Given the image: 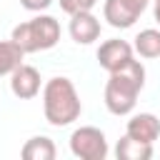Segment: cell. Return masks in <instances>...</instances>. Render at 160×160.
Here are the masks:
<instances>
[{
	"instance_id": "obj_1",
	"label": "cell",
	"mask_w": 160,
	"mask_h": 160,
	"mask_svg": "<svg viewBox=\"0 0 160 160\" xmlns=\"http://www.w3.org/2000/svg\"><path fill=\"white\" fill-rule=\"evenodd\" d=\"M105 82V108L112 115H130L135 110L138 95L145 88V68L140 60H130L125 68L108 72Z\"/></svg>"
},
{
	"instance_id": "obj_2",
	"label": "cell",
	"mask_w": 160,
	"mask_h": 160,
	"mask_svg": "<svg viewBox=\"0 0 160 160\" xmlns=\"http://www.w3.org/2000/svg\"><path fill=\"white\" fill-rule=\"evenodd\" d=\"M42 112L52 128L72 125L80 118L82 102H80V95H78L70 78L58 75L42 85Z\"/></svg>"
},
{
	"instance_id": "obj_3",
	"label": "cell",
	"mask_w": 160,
	"mask_h": 160,
	"mask_svg": "<svg viewBox=\"0 0 160 160\" xmlns=\"http://www.w3.org/2000/svg\"><path fill=\"white\" fill-rule=\"evenodd\" d=\"M10 40L28 55V52H40V50H50L58 45L60 40V22L52 15H35L20 25L12 28Z\"/></svg>"
},
{
	"instance_id": "obj_4",
	"label": "cell",
	"mask_w": 160,
	"mask_h": 160,
	"mask_svg": "<svg viewBox=\"0 0 160 160\" xmlns=\"http://www.w3.org/2000/svg\"><path fill=\"white\" fill-rule=\"evenodd\" d=\"M70 152L80 160H105L110 152L108 138L100 128H92V125L75 128L70 135Z\"/></svg>"
},
{
	"instance_id": "obj_5",
	"label": "cell",
	"mask_w": 160,
	"mask_h": 160,
	"mask_svg": "<svg viewBox=\"0 0 160 160\" xmlns=\"http://www.w3.org/2000/svg\"><path fill=\"white\" fill-rule=\"evenodd\" d=\"M150 0H105L102 5V18L108 20L110 28L128 30L135 25V20L145 12Z\"/></svg>"
},
{
	"instance_id": "obj_6",
	"label": "cell",
	"mask_w": 160,
	"mask_h": 160,
	"mask_svg": "<svg viewBox=\"0 0 160 160\" xmlns=\"http://www.w3.org/2000/svg\"><path fill=\"white\" fill-rule=\"evenodd\" d=\"M132 58H135L132 45L120 38H110V40L100 42V48H98V65L105 72H115V70L125 68Z\"/></svg>"
},
{
	"instance_id": "obj_7",
	"label": "cell",
	"mask_w": 160,
	"mask_h": 160,
	"mask_svg": "<svg viewBox=\"0 0 160 160\" xmlns=\"http://www.w3.org/2000/svg\"><path fill=\"white\" fill-rule=\"evenodd\" d=\"M40 85H42V78H40L38 68H32V65L20 62V65L10 72V90H12V95L20 98V100H32V98L40 92Z\"/></svg>"
},
{
	"instance_id": "obj_8",
	"label": "cell",
	"mask_w": 160,
	"mask_h": 160,
	"mask_svg": "<svg viewBox=\"0 0 160 160\" xmlns=\"http://www.w3.org/2000/svg\"><path fill=\"white\" fill-rule=\"evenodd\" d=\"M68 32L78 45H90V42H95L100 38V20L92 15V10L75 12V15H70Z\"/></svg>"
},
{
	"instance_id": "obj_9",
	"label": "cell",
	"mask_w": 160,
	"mask_h": 160,
	"mask_svg": "<svg viewBox=\"0 0 160 160\" xmlns=\"http://www.w3.org/2000/svg\"><path fill=\"white\" fill-rule=\"evenodd\" d=\"M125 135L140 142H155L160 138V118L152 112H135L125 125Z\"/></svg>"
},
{
	"instance_id": "obj_10",
	"label": "cell",
	"mask_w": 160,
	"mask_h": 160,
	"mask_svg": "<svg viewBox=\"0 0 160 160\" xmlns=\"http://www.w3.org/2000/svg\"><path fill=\"white\" fill-rule=\"evenodd\" d=\"M118 160H150L152 158V142H140L130 135H122L115 145Z\"/></svg>"
},
{
	"instance_id": "obj_11",
	"label": "cell",
	"mask_w": 160,
	"mask_h": 160,
	"mask_svg": "<svg viewBox=\"0 0 160 160\" xmlns=\"http://www.w3.org/2000/svg\"><path fill=\"white\" fill-rule=\"evenodd\" d=\"M20 155H22L25 160H55L58 148H55V142H52L48 135H35V138H30V140L22 145Z\"/></svg>"
},
{
	"instance_id": "obj_12",
	"label": "cell",
	"mask_w": 160,
	"mask_h": 160,
	"mask_svg": "<svg viewBox=\"0 0 160 160\" xmlns=\"http://www.w3.org/2000/svg\"><path fill=\"white\" fill-rule=\"evenodd\" d=\"M132 50L140 55V58H160V30L158 28H145L135 35V42H132Z\"/></svg>"
},
{
	"instance_id": "obj_13",
	"label": "cell",
	"mask_w": 160,
	"mask_h": 160,
	"mask_svg": "<svg viewBox=\"0 0 160 160\" xmlns=\"http://www.w3.org/2000/svg\"><path fill=\"white\" fill-rule=\"evenodd\" d=\"M25 52L12 42V40H0V78L10 75L20 62H22Z\"/></svg>"
},
{
	"instance_id": "obj_14",
	"label": "cell",
	"mask_w": 160,
	"mask_h": 160,
	"mask_svg": "<svg viewBox=\"0 0 160 160\" xmlns=\"http://www.w3.org/2000/svg\"><path fill=\"white\" fill-rule=\"evenodd\" d=\"M100 0H60V10L68 12V15H75V12H85V10H92Z\"/></svg>"
},
{
	"instance_id": "obj_15",
	"label": "cell",
	"mask_w": 160,
	"mask_h": 160,
	"mask_svg": "<svg viewBox=\"0 0 160 160\" xmlns=\"http://www.w3.org/2000/svg\"><path fill=\"white\" fill-rule=\"evenodd\" d=\"M52 2H55V0H20V5H22L25 10H30V12H42V10H48Z\"/></svg>"
},
{
	"instance_id": "obj_16",
	"label": "cell",
	"mask_w": 160,
	"mask_h": 160,
	"mask_svg": "<svg viewBox=\"0 0 160 160\" xmlns=\"http://www.w3.org/2000/svg\"><path fill=\"white\" fill-rule=\"evenodd\" d=\"M152 15H155V20H158V25H160V0H155V8H152Z\"/></svg>"
}]
</instances>
